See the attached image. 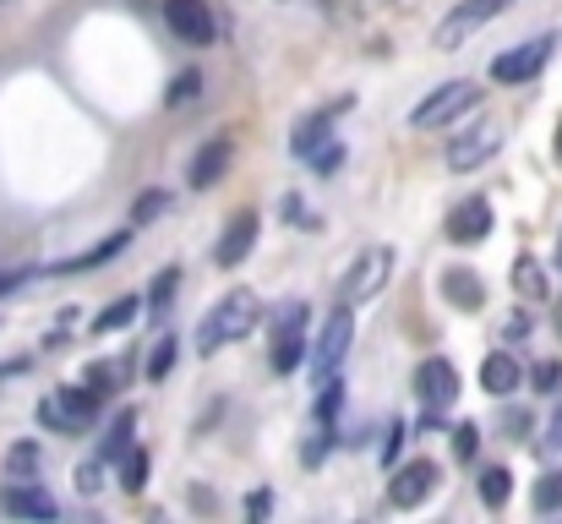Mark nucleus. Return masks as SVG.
I'll return each mask as SVG.
<instances>
[{
	"label": "nucleus",
	"instance_id": "nucleus-1",
	"mask_svg": "<svg viewBox=\"0 0 562 524\" xmlns=\"http://www.w3.org/2000/svg\"><path fill=\"white\" fill-rule=\"evenodd\" d=\"M262 323V301L251 290H229L196 328V355H218L224 345H240L251 328Z\"/></svg>",
	"mask_w": 562,
	"mask_h": 524
},
{
	"label": "nucleus",
	"instance_id": "nucleus-2",
	"mask_svg": "<svg viewBox=\"0 0 562 524\" xmlns=\"http://www.w3.org/2000/svg\"><path fill=\"white\" fill-rule=\"evenodd\" d=\"M99 410H104V393L93 382L88 388H60V393H49L38 404V426H49V432H82Z\"/></svg>",
	"mask_w": 562,
	"mask_h": 524
},
{
	"label": "nucleus",
	"instance_id": "nucleus-3",
	"mask_svg": "<svg viewBox=\"0 0 562 524\" xmlns=\"http://www.w3.org/2000/svg\"><path fill=\"white\" fill-rule=\"evenodd\" d=\"M475 104H481V88L459 77V82H442L431 99H420L415 115H409V126H415V132H437V126H453V121H459L464 110H475Z\"/></svg>",
	"mask_w": 562,
	"mask_h": 524
},
{
	"label": "nucleus",
	"instance_id": "nucleus-4",
	"mask_svg": "<svg viewBox=\"0 0 562 524\" xmlns=\"http://www.w3.org/2000/svg\"><path fill=\"white\" fill-rule=\"evenodd\" d=\"M508 5H514V0H459V5H453V11L437 22L431 44H437V49H459L470 33H481V27H486L492 16H503Z\"/></svg>",
	"mask_w": 562,
	"mask_h": 524
},
{
	"label": "nucleus",
	"instance_id": "nucleus-5",
	"mask_svg": "<svg viewBox=\"0 0 562 524\" xmlns=\"http://www.w3.org/2000/svg\"><path fill=\"white\" fill-rule=\"evenodd\" d=\"M497 148H503V126H497V121H475V126L453 132V143H448V170H459V175L481 170Z\"/></svg>",
	"mask_w": 562,
	"mask_h": 524
},
{
	"label": "nucleus",
	"instance_id": "nucleus-6",
	"mask_svg": "<svg viewBox=\"0 0 562 524\" xmlns=\"http://www.w3.org/2000/svg\"><path fill=\"white\" fill-rule=\"evenodd\" d=\"M552 49H558V38H552V33H541V38L519 44V49H503V55L492 60V77H497V82H508V88H519V82H530V77H541V71H547Z\"/></svg>",
	"mask_w": 562,
	"mask_h": 524
},
{
	"label": "nucleus",
	"instance_id": "nucleus-7",
	"mask_svg": "<svg viewBox=\"0 0 562 524\" xmlns=\"http://www.w3.org/2000/svg\"><path fill=\"white\" fill-rule=\"evenodd\" d=\"M350 339H356V317H350V306L339 301V312L323 323V334H317V345H312V377H334V371L345 366V355H350Z\"/></svg>",
	"mask_w": 562,
	"mask_h": 524
},
{
	"label": "nucleus",
	"instance_id": "nucleus-8",
	"mask_svg": "<svg viewBox=\"0 0 562 524\" xmlns=\"http://www.w3.org/2000/svg\"><path fill=\"white\" fill-rule=\"evenodd\" d=\"M387 274H393V252H387V246H372V252L350 268V279H345L339 301H345V306H367L376 290L387 285Z\"/></svg>",
	"mask_w": 562,
	"mask_h": 524
},
{
	"label": "nucleus",
	"instance_id": "nucleus-9",
	"mask_svg": "<svg viewBox=\"0 0 562 524\" xmlns=\"http://www.w3.org/2000/svg\"><path fill=\"white\" fill-rule=\"evenodd\" d=\"M415 399H420L426 410H448V404L459 399V371H453V360H442V355L420 360V366H415Z\"/></svg>",
	"mask_w": 562,
	"mask_h": 524
},
{
	"label": "nucleus",
	"instance_id": "nucleus-10",
	"mask_svg": "<svg viewBox=\"0 0 562 524\" xmlns=\"http://www.w3.org/2000/svg\"><path fill=\"white\" fill-rule=\"evenodd\" d=\"M165 22H170V33H176L181 44H196V49H207L213 33H218L207 0H165Z\"/></svg>",
	"mask_w": 562,
	"mask_h": 524
},
{
	"label": "nucleus",
	"instance_id": "nucleus-11",
	"mask_svg": "<svg viewBox=\"0 0 562 524\" xmlns=\"http://www.w3.org/2000/svg\"><path fill=\"white\" fill-rule=\"evenodd\" d=\"M431 492H437V465H431V459H409V465L393 476L387 503H393V509H420Z\"/></svg>",
	"mask_w": 562,
	"mask_h": 524
},
{
	"label": "nucleus",
	"instance_id": "nucleus-12",
	"mask_svg": "<svg viewBox=\"0 0 562 524\" xmlns=\"http://www.w3.org/2000/svg\"><path fill=\"white\" fill-rule=\"evenodd\" d=\"M492 235V202L486 197H464L453 213H448V241L453 246H475Z\"/></svg>",
	"mask_w": 562,
	"mask_h": 524
},
{
	"label": "nucleus",
	"instance_id": "nucleus-13",
	"mask_svg": "<svg viewBox=\"0 0 562 524\" xmlns=\"http://www.w3.org/2000/svg\"><path fill=\"white\" fill-rule=\"evenodd\" d=\"M251 246H257V213L246 208V213H235V219H229V230L218 235L213 263H218V268H240V263L251 257Z\"/></svg>",
	"mask_w": 562,
	"mask_h": 524
},
{
	"label": "nucleus",
	"instance_id": "nucleus-14",
	"mask_svg": "<svg viewBox=\"0 0 562 524\" xmlns=\"http://www.w3.org/2000/svg\"><path fill=\"white\" fill-rule=\"evenodd\" d=\"M229 159H235V148H229L224 137L202 143V148H196V159H191V170H187L191 191H213V186L224 180V170H229Z\"/></svg>",
	"mask_w": 562,
	"mask_h": 524
},
{
	"label": "nucleus",
	"instance_id": "nucleus-15",
	"mask_svg": "<svg viewBox=\"0 0 562 524\" xmlns=\"http://www.w3.org/2000/svg\"><path fill=\"white\" fill-rule=\"evenodd\" d=\"M519 382H525V371H519V360H514L508 349H492V355L481 360V388H486V393L508 399V393H519Z\"/></svg>",
	"mask_w": 562,
	"mask_h": 524
},
{
	"label": "nucleus",
	"instance_id": "nucleus-16",
	"mask_svg": "<svg viewBox=\"0 0 562 524\" xmlns=\"http://www.w3.org/2000/svg\"><path fill=\"white\" fill-rule=\"evenodd\" d=\"M0 503H5V514H22V520H55V514H60L55 498L38 492V487H5Z\"/></svg>",
	"mask_w": 562,
	"mask_h": 524
},
{
	"label": "nucleus",
	"instance_id": "nucleus-17",
	"mask_svg": "<svg viewBox=\"0 0 562 524\" xmlns=\"http://www.w3.org/2000/svg\"><path fill=\"white\" fill-rule=\"evenodd\" d=\"M442 296H448L453 306H464V312L486 306V285H481L470 268H448V274H442Z\"/></svg>",
	"mask_w": 562,
	"mask_h": 524
},
{
	"label": "nucleus",
	"instance_id": "nucleus-18",
	"mask_svg": "<svg viewBox=\"0 0 562 524\" xmlns=\"http://www.w3.org/2000/svg\"><path fill=\"white\" fill-rule=\"evenodd\" d=\"M115 252H126V235H110V241H99L93 252H77V257H66V263H49V274H88V268H99V263L115 257Z\"/></svg>",
	"mask_w": 562,
	"mask_h": 524
},
{
	"label": "nucleus",
	"instance_id": "nucleus-19",
	"mask_svg": "<svg viewBox=\"0 0 562 524\" xmlns=\"http://www.w3.org/2000/svg\"><path fill=\"white\" fill-rule=\"evenodd\" d=\"M148 306V296H121L110 312H99L93 317V334H115V328H126V323H137V312Z\"/></svg>",
	"mask_w": 562,
	"mask_h": 524
},
{
	"label": "nucleus",
	"instance_id": "nucleus-20",
	"mask_svg": "<svg viewBox=\"0 0 562 524\" xmlns=\"http://www.w3.org/2000/svg\"><path fill=\"white\" fill-rule=\"evenodd\" d=\"M475 492H481V503H486V509H503V503H508V492H514L508 465H486V470H481V481H475Z\"/></svg>",
	"mask_w": 562,
	"mask_h": 524
},
{
	"label": "nucleus",
	"instance_id": "nucleus-21",
	"mask_svg": "<svg viewBox=\"0 0 562 524\" xmlns=\"http://www.w3.org/2000/svg\"><path fill=\"white\" fill-rule=\"evenodd\" d=\"M290 148H295L301 159H317V154L328 148V115H317V121H301V126H295V137H290Z\"/></svg>",
	"mask_w": 562,
	"mask_h": 524
},
{
	"label": "nucleus",
	"instance_id": "nucleus-22",
	"mask_svg": "<svg viewBox=\"0 0 562 524\" xmlns=\"http://www.w3.org/2000/svg\"><path fill=\"white\" fill-rule=\"evenodd\" d=\"M132 432H137V415H132V410H121V415L110 421V432H104V448H99V459H126V448H132Z\"/></svg>",
	"mask_w": 562,
	"mask_h": 524
},
{
	"label": "nucleus",
	"instance_id": "nucleus-23",
	"mask_svg": "<svg viewBox=\"0 0 562 524\" xmlns=\"http://www.w3.org/2000/svg\"><path fill=\"white\" fill-rule=\"evenodd\" d=\"M514 285H519V296L541 301V296H547V274H541V263H536V257H519V268H514Z\"/></svg>",
	"mask_w": 562,
	"mask_h": 524
},
{
	"label": "nucleus",
	"instance_id": "nucleus-24",
	"mask_svg": "<svg viewBox=\"0 0 562 524\" xmlns=\"http://www.w3.org/2000/svg\"><path fill=\"white\" fill-rule=\"evenodd\" d=\"M176 290H181V268H165V274L148 285V312H170Z\"/></svg>",
	"mask_w": 562,
	"mask_h": 524
},
{
	"label": "nucleus",
	"instance_id": "nucleus-25",
	"mask_svg": "<svg viewBox=\"0 0 562 524\" xmlns=\"http://www.w3.org/2000/svg\"><path fill=\"white\" fill-rule=\"evenodd\" d=\"M121 487H126L132 498L148 487V454H143V448H137V454L126 448V459H121Z\"/></svg>",
	"mask_w": 562,
	"mask_h": 524
},
{
	"label": "nucleus",
	"instance_id": "nucleus-26",
	"mask_svg": "<svg viewBox=\"0 0 562 524\" xmlns=\"http://www.w3.org/2000/svg\"><path fill=\"white\" fill-rule=\"evenodd\" d=\"M536 509L541 514H562V470H547L536 481Z\"/></svg>",
	"mask_w": 562,
	"mask_h": 524
},
{
	"label": "nucleus",
	"instance_id": "nucleus-27",
	"mask_svg": "<svg viewBox=\"0 0 562 524\" xmlns=\"http://www.w3.org/2000/svg\"><path fill=\"white\" fill-rule=\"evenodd\" d=\"M165 208H170V191H143V197L132 202V224L143 230V224H154V219H159Z\"/></svg>",
	"mask_w": 562,
	"mask_h": 524
},
{
	"label": "nucleus",
	"instance_id": "nucleus-28",
	"mask_svg": "<svg viewBox=\"0 0 562 524\" xmlns=\"http://www.w3.org/2000/svg\"><path fill=\"white\" fill-rule=\"evenodd\" d=\"M176 339H159V345H154V355H148V377H154V382H165V377H170V366H176Z\"/></svg>",
	"mask_w": 562,
	"mask_h": 524
},
{
	"label": "nucleus",
	"instance_id": "nucleus-29",
	"mask_svg": "<svg viewBox=\"0 0 562 524\" xmlns=\"http://www.w3.org/2000/svg\"><path fill=\"white\" fill-rule=\"evenodd\" d=\"M339 404H345V382H339V377H323V399H317V415H323V421H334V415H339Z\"/></svg>",
	"mask_w": 562,
	"mask_h": 524
},
{
	"label": "nucleus",
	"instance_id": "nucleus-30",
	"mask_svg": "<svg viewBox=\"0 0 562 524\" xmlns=\"http://www.w3.org/2000/svg\"><path fill=\"white\" fill-rule=\"evenodd\" d=\"M475 448H481V426H470V421H464V426H453V454H459L464 465L475 459Z\"/></svg>",
	"mask_w": 562,
	"mask_h": 524
},
{
	"label": "nucleus",
	"instance_id": "nucleus-31",
	"mask_svg": "<svg viewBox=\"0 0 562 524\" xmlns=\"http://www.w3.org/2000/svg\"><path fill=\"white\" fill-rule=\"evenodd\" d=\"M196 93H202V77H196V71H187V77H176V82H170L165 104H191Z\"/></svg>",
	"mask_w": 562,
	"mask_h": 524
},
{
	"label": "nucleus",
	"instance_id": "nucleus-32",
	"mask_svg": "<svg viewBox=\"0 0 562 524\" xmlns=\"http://www.w3.org/2000/svg\"><path fill=\"white\" fill-rule=\"evenodd\" d=\"M530 382H536L541 393H552V388H558V382H562V366H558V360H541V366L530 371Z\"/></svg>",
	"mask_w": 562,
	"mask_h": 524
},
{
	"label": "nucleus",
	"instance_id": "nucleus-33",
	"mask_svg": "<svg viewBox=\"0 0 562 524\" xmlns=\"http://www.w3.org/2000/svg\"><path fill=\"white\" fill-rule=\"evenodd\" d=\"M99 476H104V459H88V465L77 470V487H82V492H99Z\"/></svg>",
	"mask_w": 562,
	"mask_h": 524
},
{
	"label": "nucleus",
	"instance_id": "nucleus-34",
	"mask_svg": "<svg viewBox=\"0 0 562 524\" xmlns=\"http://www.w3.org/2000/svg\"><path fill=\"white\" fill-rule=\"evenodd\" d=\"M273 514V492H251L246 498V520H268Z\"/></svg>",
	"mask_w": 562,
	"mask_h": 524
},
{
	"label": "nucleus",
	"instance_id": "nucleus-35",
	"mask_svg": "<svg viewBox=\"0 0 562 524\" xmlns=\"http://www.w3.org/2000/svg\"><path fill=\"white\" fill-rule=\"evenodd\" d=\"M284 213H290V224H295V230H312V224H317V219L301 208V197H284Z\"/></svg>",
	"mask_w": 562,
	"mask_h": 524
},
{
	"label": "nucleus",
	"instance_id": "nucleus-36",
	"mask_svg": "<svg viewBox=\"0 0 562 524\" xmlns=\"http://www.w3.org/2000/svg\"><path fill=\"white\" fill-rule=\"evenodd\" d=\"M503 426H508V432H530V415H525V410H508Z\"/></svg>",
	"mask_w": 562,
	"mask_h": 524
},
{
	"label": "nucleus",
	"instance_id": "nucleus-37",
	"mask_svg": "<svg viewBox=\"0 0 562 524\" xmlns=\"http://www.w3.org/2000/svg\"><path fill=\"white\" fill-rule=\"evenodd\" d=\"M33 459H38V454H33V443H22V448H16V454H11V465H16V470H27V465H33Z\"/></svg>",
	"mask_w": 562,
	"mask_h": 524
},
{
	"label": "nucleus",
	"instance_id": "nucleus-38",
	"mask_svg": "<svg viewBox=\"0 0 562 524\" xmlns=\"http://www.w3.org/2000/svg\"><path fill=\"white\" fill-rule=\"evenodd\" d=\"M552 448H562V404H558V415H552V437H547Z\"/></svg>",
	"mask_w": 562,
	"mask_h": 524
},
{
	"label": "nucleus",
	"instance_id": "nucleus-39",
	"mask_svg": "<svg viewBox=\"0 0 562 524\" xmlns=\"http://www.w3.org/2000/svg\"><path fill=\"white\" fill-rule=\"evenodd\" d=\"M552 328H558V339H562V301L552 306Z\"/></svg>",
	"mask_w": 562,
	"mask_h": 524
},
{
	"label": "nucleus",
	"instance_id": "nucleus-40",
	"mask_svg": "<svg viewBox=\"0 0 562 524\" xmlns=\"http://www.w3.org/2000/svg\"><path fill=\"white\" fill-rule=\"evenodd\" d=\"M5 290H11V279H5V274H0V296H5Z\"/></svg>",
	"mask_w": 562,
	"mask_h": 524
},
{
	"label": "nucleus",
	"instance_id": "nucleus-41",
	"mask_svg": "<svg viewBox=\"0 0 562 524\" xmlns=\"http://www.w3.org/2000/svg\"><path fill=\"white\" fill-rule=\"evenodd\" d=\"M558 159H562V132H558Z\"/></svg>",
	"mask_w": 562,
	"mask_h": 524
}]
</instances>
